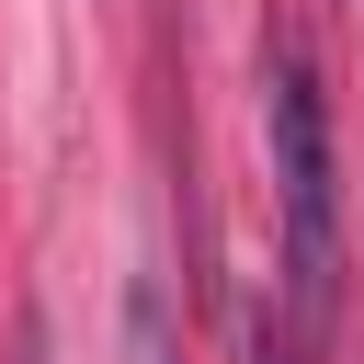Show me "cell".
Returning a JSON list of instances; mask_svg holds the SVG:
<instances>
[{
	"label": "cell",
	"mask_w": 364,
	"mask_h": 364,
	"mask_svg": "<svg viewBox=\"0 0 364 364\" xmlns=\"http://www.w3.org/2000/svg\"><path fill=\"white\" fill-rule=\"evenodd\" d=\"M136 364H182L171 353V318H159V284H136Z\"/></svg>",
	"instance_id": "2"
},
{
	"label": "cell",
	"mask_w": 364,
	"mask_h": 364,
	"mask_svg": "<svg viewBox=\"0 0 364 364\" xmlns=\"http://www.w3.org/2000/svg\"><path fill=\"white\" fill-rule=\"evenodd\" d=\"M262 136H273V193H284V284H296L307 330H330V307H341V159H330L318 68L296 46L262 57Z\"/></svg>",
	"instance_id": "1"
}]
</instances>
